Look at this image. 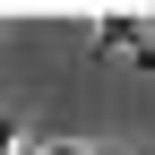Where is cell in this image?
Masks as SVG:
<instances>
[{
  "label": "cell",
  "mask_w": 155,
  "mask_h": 155,
  "mask_svg": "<svg viewBox=\"0 0 155 155\" xmlns=\"http://www.w3.org/2000/svg\"><path fill=\"white\" fill-rule=\"evenodd\" d=\"M35 155H104V147H78V138H52V147H35Z\"/></svg>",
  "instance_id": "obj_1"
},
{
  "label": "cell",
  "mask_w": 155,
  "mask_h": 155,
  "mask_svg": "<svg viewBox=\"0 0 155 155\" xmlns=\"http://www.w3.org/2000/svg\"><path fill=\"white\" fill-rule=\"evenodd\" d=\"M0 155H17V121H0Z\"/></svg>",
  "instance_id": "obj_2"
}]
</instances>
